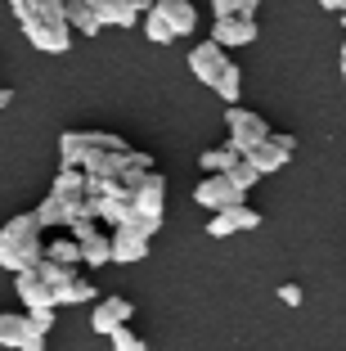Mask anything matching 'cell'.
Wrapping results in <instances>:
<instances>
[{"instance_id":"obj_1","label":"cell","mask_w":346,"mask_h":351,"mask_svg":"<svg viewBox=\"0 0 346 351\" xmlns=\"http://www.w3.org/2000/svg\"><path fill=\"white\" fill-rule=\"evenodd\" d=\"M45 230L32 221V212H23V217H14V221H5L0 226V266L5 270H32L36 261H41V248H45Z\"/></svg>"},{"instance_id":"obj_2","label":"cell","mask_w":346,"mask_h":351,"mask_svg":"<svg viewBox=\"0 0 346 351\" xmlns=\"http://www.w3.org/2000/svg\"><path fill=\"white\" fill-rule=\"evenodd\" d=\"M103 149H126V140L112 135V131H63L59 135V158H63V167H72V171H82L86 158L103 154Z\"/></svg>"},{"instance_id":"obj_3","label":"cell","mask_w":346,"mask_h":351,"mask_svg":"<svg viewBox=\"0 0 346 351\" xmlns=\"http://www.w3.org/2000/svg\"><path fill=\"white\" fill-rule=\"evenodd\" d=\"M225 126H230V145L225 149H230L234 158H247L265 135H270V122H265L261 113H252V108H238V104L225 108Z\"/></svg>"},{"instance_id":"obj_4","label":"cell","mask_w":346,"mask_h":351,"mask_svg":"<svg viewBox=\"0 0 346 351\" xmlns=\"http://www.w3.org/2000/svg\"><path fill=\"white\" fill-rule=\"evenodd\" d=\"M293 154H297V135H288V131H270L261 145L247 154V162H252L256 171H261V180H265V176L284 171V167L293 162Z\"/></svg>"},{"instance_id":"obj_5","label":"cell","mask_w":346,"mask_h":351,"mask_svg":"<svg viewBox=\"0 0 346 351\" xmlns=\"http://www.w3.org/2000/svg\"><path fill=\"white\" fill-rule=\"evenodd\" d=\"M18 27L41 54H68V45H72V32L63 19H32V14H23Z\"/></svg>"},{"instance_id":"obj_6","label":"cell","mask_w":346,"mask_h":351,"mask_svg":"<svg viewBox=\"0 0 346 351\" xmlns=\"http://www.w3.org/2000/svg\"><path fill=\"white\" fill-rule=\"evenodd\" d=\"M256 226H261V212L247 207V203H238V207L216 212V217L207 221V234L212 239H230V234H243V230H256Z\"/></svg>"},{"instance_id":"obj_7","label":"cell","mask_w":346,"mask_h":351,"mask_svg":"<svg viewBox=\"0 0 346 351\" xmlns=\"http://www.w3.org/2000/svg\"><path fill=\"white\" fill-rule=\"evenodd\" d=\"M256 19H243V14H234V19H216L212 23V45H221V50H238V45H252L256 41Z\"/></svg>"},{"instance_id":"obj_8","label":"cell","mask_w":346,"mask_h":351,"mask_svg":"<svg viewBox=\"0 0 346 351\" xmlns=\"http://www.w3.org/2000/svg\"><path fill=\"white\" fill-rule=\"evenodd\" d=\"M131 315H135V302H131V298H99V306L90 311V329L108 338L112 329L131 324Z\"/></svg>"},{"instance_id":"obj_9","label":"cell","mask_w":346,"mask_h":351,"mask_svg":"<svg viewBox=\"0 0 346 351\" xmlns=\"http://www.w3.org/2000/svg\"><path fill=\"white\" fill-rule=\"evenodd\" d=\"M194 203L207 207V212L216 217V212H225V207H238V203H243V194H238V189L230 185L225 176H207L203 185L194 189Z\"/></svg>"},{"instance_id":"obj_10","label":"cell","mask_w":346,"mask_h":351,"mask_svg":"<svg viewBox=\"0 0 346 351\" xmlns=\"http://www.w3.org/2000/svg\"><path fill=\"white\" fill-rule=\"evenodd\" d=\"M225 63H230V59H225L221 45H212V41H203V45H194V50H189V73H194L203 86H212L216 77H221Z\"/></svg>"},{"instance_id":"obj_11","label":"cell","mask_w":346,"mask_h":351,"mask_svg":"<svg viewBox=\"0 0 346 351\" xmlns=\"http://www.w3.org/2000/svg\"><path fill=\"white\" fill-rule=\"evenodd\" d=\"M99 27H140V10L131 0H90Z\"/></svg>"},{"instance_id":"obj_12","label":"cell","mask_w":346,"mask_h":351,"mask_svg":"<svg viewBox=\"0 0 346 351\" xmlns=\"http://www.w3.org/2000/svg\"><path fill=\"white\" fill-rule=\"evenodd\" d=\"M14 293H18V302H23L27 311H36V306H54L50 289L41 284V275H36V270H18V275H14Z\"/></svg>"},{"instance_id":"obj_13","label":"cell","mask_w":346,"mask_h":351,"mask_svg":"<svg viewBox=\"0 0 346 351\" xmlns=\"http://www.w3.org/2000/svg\"><path fill=\"white\" fill-rule=\"evenodd\" d=\"M108 248H112V261H117V266H135V261L149 257V243H144V239H135L131 230H112V234H108Z\"/></svg>"},{"instance_id":"obj_14","label":"cell","mask_w":346,"mask_h":351,"mask_svg":"<svg viewBox=\"0 0 346 351\" xmlns=\"http://www.w3.org/2000/svg\"><path fill=\"white\" fill-rule=\"evenodd\" d=\"M158 10H162V19H166V27H171V36H189V32L198 27V10L189 5V0H162Z\"/></svg>"},{"instance_id":"obj_15","label":"cell","mask_w":346,"mask_h":351,"mask_svg":"<svg viewBox=\"0 0 346 351\" xmlns=\"http://www.w3.org/2000/svg\"><path fill=\"white\" fill-rule=\"evenodd\" d=\"M63 23H68V32H77V36H95V32H99V19H95L90 0H63Z\"/></svg>"},{"instance_id":"obj_16","label":"cell","mask_w":346,"mask_h":351,"mask_svg":"<svg viewBox=\"0 0 346 351\" xmlns=\"http://www.w3.org/2000/svg\"><path fill=\"white\" fill-rule=\"evenodd\" d=\"M82 194H86V171L59 167V176H54V185H50V198H59V203H82Z\"/></svg>"},{"instance_id":"obj_17","label":"cell","mask_w":346,"mask_h":351,"mask_svg":"<svg viewBox=\"0 0 346 351\" xmlns=\"http://www.w3.org/2000/svg\"><path fill=\"white\" fill-rule=\"evenodd\" d=\"M77 302H99V289H95L86 275H72L59 293H54V306H77Z\"/></svg>"},{"instance_id":"obj_18","label":"cell","mask_w":346,"mask_h":351,"mask_svg":"<svg viewBox=\"0 0 346 351\" xmlns=\"http://www.w3.org/2000/svg\"><path fill=\"white\" fill-rule=\"evenodd\" d=\"M27 333H36L27 324V315L23 311H0V347H14L18 351V342L27 338Z\"/></svg>"},{"instance_id":"obj_19","label":"cell","mask_w":346,"mask_h":351,"mask_svg":"<svg viewBox=\"0 0 346 351\" xmlns=\"http://www.w3.org/2000/svg\"><path fill=\"white\" fill-rule=\"evenodd\" d=\"M212 90L221 95L225 104H238V95H243V68H238V63L230 59V63H225V68H221V77H216V82H212Z\"/></svg>"},{"instance_id":"obj_20","label":"cell","mask_w":346,"mask_h":351,"mask_svg":"<svg viewBox=\"0 0 346 351\" xmlns=\"http://www.w3.org/2000/svg\"><path fill=\"white\" fill-rule=\"evenodd\" d=\"M41 257L45 261H59V266H68V270H77V266H82V243H72L68 234H63V239H50V243L41 248Z\"/></svg>"},{"instance_id":"obj_21","label":"cell","mask_w":346,"mask_h":351,"mask_svg":"<svg viewBox=\"0 0 346 351\" xmlns=\"http://www.w3.org/2000/svg\"><path fill=\"white\" fill-rule=\"evenodd\" d=\"M225 180H230V185H234L238 194L247 198V194L256 189V180H261V171H256V167L247 162V158H234V162H230V171H225Z\"/></svg>"},{"instance_id":"obj_22","label":"cell","mask_w":346,"mask_h":351,"mask_svg":"<svg viewBox=\"0 0 346 351\" xmlns=\"http://www.w3.org/2000/svg\"><path fill=\"white\" fill-rule=\"evenodd\" d=\"M140 23H144V36H149L153 45H171L175 36H171V27H166V19H162V10L158 5H149V10L140 14Z\"/></svg>"},{"instance_id":"obj_23","label":"cell","mask_w":346,"mask_h":351,"mask_svg":"<svg viewBox=\"0 0 346 351\" xmlns=\"http://www.w3.org/2000/svg\"><path fill=\"white\" fill-rule=\"evenodd\" d=\"M32 221L41 230H54V226H63L68 221V203H59V198H41V207L32 212Z\"/></svg>"},{"instance_id":"obj_24","label":"cell","mask_w":346,"mask_h":351,"mask_svg":"<svg viewBox=\"0 0 346 351\" xmlns=\"http://www.w3.org/2000/svg\"><path fill=\"white\" fill-rule=\"evenodd\" d=\"M112 248H108V234H90L82 243V266H108Z\"/></svg>"},{"instance_id":"obj_25","label":"cell","mask_w":346,"mask_h":351,"mask_svg":"<svg viewBox=\"0 0 346 351\" xmlns=\"http://www.w3.org/2000/svg\"><path fill=\"white\" fill-rule=\"evenodd\" d=\"M230 162H234L230 149H203V158H198V167H203L207 176H225V171H230Z\"/></svg>"},{"instance_id":"obj_26","label":"cell","mask_w":346,"mask_h":351,"mask_svg":"<svg viewBox=\"0 0 346 351\" xmlns=\"http://www.w3.org/2000/svg\"><path fill=\"white\" fill-rule=\"evenodd\" d=\"M108 342H112V351H149V342H144L140 333H131L126 324H122V329H112Z\"/></svg>"},{"instance_id":"obj_27","label":"cell","mask_w":346,"mask_h":351,"mask_svg":"<svg viewBox=\"0 0 346 351\" xmlns=\"http://www.w3.org/2000/svg\"><path fill=\"white\" fill-rule=\"evenodd\" d=\"M23 315H27V324L36 333H50L54 329V306H36V311H23Z\"/></svg>"},{"instance_id":"obj_28","label":"cell","mask_w":346,"mask_h":351,"mask_svg":"<svg viewBox=\"0 0 346 351\" xmlns=\"http://www.w3.org/2000/svg\"><path fill=\"white\" fill-rule=\"evenodd\" d=\"M212 14H216V19H234V14H238V0H212Z\"/></svg>"},{"instance_id":"obj_29","label":"cell","mask_w":346,"mask_h":351,"mask_svg":"<svg viewBox=\"0 0 346 351\" xmlns=\"http://www.w3.org/2000/svg\"><path fill=\"white\" fill-rule=\"evenodd\" d=\"M279 298H284L288 306H301V298H306V293L297 289V284H284V289H279Z\"/></svg>"},{"instance_id":"obj_30","label":"cell","mask_w":346,"mask_h":351,"mask_svg":"<svg viewBox=\"0 0 346 351\" xmlns=\"http://www.w3.org/2000/svg\"><path fill=\"white\" fill-rule=\"evenodd\" d=\"M18 351H45V333H27V338L18 342Z\"/></svg>"},{"instance_id":"obj_31","label":"cell","mask_w":346,"mask_h":351,"mask_svg":"<svg viewBox=\"0 0 346 351\" xmlns=\"http://www.w3.org/2000/svg\"><path fill=\"white\" fill-rule=\"evenodd\" d=\"M256 10H261V0H238V14L243 19H256Z\"/></svg>"},{"instance_id":"obj_32","label":"cell","mask_w":346,"mask_h":351,"mask_svg":"<svg viewBox=\"0 0 346 351\" xmlns=\"http://www.w3.org/2000/svg\"><path fill=\"white\" fill-rule=\"evenodd\" d=\"M315 5H324V10H333V14H337V10L346 5V0H315Z\"/></svg>"},{"instance_id":"obj_33","label":"cell","mask_w":346,"mask_h":351,"mask_svg":"<svg viewBox=\"0 0 346 351\" xmlns=\"http://www.w3.org/2000/svg\"><path fill=\"white\" fill-rule=\"evenodd\" d=\"M10 99H14V90H5V86H0V108H10Z\"/></svg>"},{"instance_id":"obj_34","label":"cell","mask_w":346,"mask_h":351,"mask_svg":"<svg viewBox=\"0 0 346 351\" xmlns=\"http://www.w3.org/2000/svg\"><path fill=\"white\" fill-rule=\"evenodd\" d=\"M131 5H135V10H140V14H144V10H149V0H131Z\"/></svg>"},{"instance_id":"obj_35","label":"cell","mask_w":346,"mask_h":351,"mask_svg":"<svg viewBox=\"0 0 346 351\" xmlns=\"http://www.w3.org/2000/svg\"><path fill=\"white\" fill-rule=\"evenodd\" d=\"M337 14H342V27H346V5H342V10H337Z\"/></svg>"},{"instance_id":"obj_36","label":"cell","mask_w":346,"mask_h":351,"mask_svg":"<svg viewBox=\"0 0 346 351\" xmlns=\"http://www.w3.org/2000/svg\"><path fill=\"white\" fill-rule=\"evenodd\" d=\"M149 5H162V0H149Z\"/></svg>"},{"instance_id":"obj_37","label":"cell","mask_w":346,"mask_h":351,"mask_svg":"<svg viewBox=\"0 0 346 351\" xmlns=\"http://www.w3.org/2000/svg\"><path fill=\"white\" fill-rule=\"evenodd\" d=\"M342 59H346V45H342Z\"/></svg>"},{"instance_id":"obj_38","label":"cell","mask_w":346,"mask_h":351,"mask_svg":"<svg viewBox=\"0 0 346 351\" xmlns=\"http://www.w3.org/2000/svg\"><path fill=\"white\" fill-rule=\"evenodd\" d=\"M10 5H18V0H10Z\"/></svg>"}]
</instances>
